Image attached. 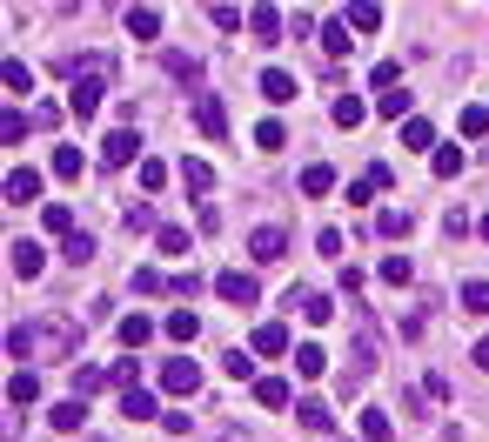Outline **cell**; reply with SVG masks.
Segmentation results:
<instances>
[{
  "label": "cell",
  "instance_id": "1",
  "mask_svg": "<svg viewBox=\"0 0 489 442\" xmlns=\"http://www.w3.org/2000/svg\"><path fill=\"white\" fill-rule=\"evenodd\" d=\"M108 88H114V61H108V54H94L88 67H74V88H67V114H81V121H88L101 101H108Z\"/></svg>",
  "mask_w": 489,
  "mask_h": 442
},
{
  "label": "cell",
  "instance_id": "2",
  "mask_svg": "<svg viewBox=\"0 0 489 442\" xmlns=\"http://www.w3.org/2000/svg\"><path fill=\"white\" fill-rule=\"evenodd\" d=\"M27 362H74V322L67 315H47L27 329Z\"/></svg>",
  "mask_w": 489,
  "mask_h": 442
},
{
  "label": "cell",
  "instance_id": "3",
  "mask_svg": "<svg viewBox=\"0 0 489 442\" xmlns=\"http://www.w3.org/2000/svg\"><path fill=\"white\" fill-rule=\"evenodd\" d=\"M215 295L235 302V309H255V302H262V282L248 275V268H222V275H215Z\"/></svg>",
  "mask_w": 489,
  "mask_h": 442
},
{
  "label": "cell",
  "instance_id": "4",
  "mask_svg": "<svg viewBox=\"0 0 489 442\" xmlns=\"http://www.w3.org/2000/svg\"><path fill=\"white\" fill-rule=\"evenodd\" d=\"M101 161H108V168H128V161H148V155H141V134H134V128H114L108 141H101Z\"/></svg>",
  "mask_w": 489,
  "mask_h": 442
},
{
  "label": "cell",
  "instance_id": "5",
  "mask_svg": "<svg viewBox=\"0 0 489 442\" xmlns=\"http://www.w3.org/2000/svg\"><path fill=\"white\" fill-rule=\"evenodd\" d=\"M201 389V369L188 355H175V362H161V396H195Z\"/></svg>",
  "mask_w": 489,
  "mask_h": 442
},
{
  "label": "cell",
  "instance_id": "6",
  "mask_svg": "<svg viewBox=\"0 0 489 442\" xmlns=\"http://www.w3.org/2000/svg\"><path fill=\"white\" fill-rule=\"evenodd\" d=\"M195 128L208 134V141H222V134H228V108H222V94H195Z\"/></svg>",
  "mask_w": 489,
  "mask_h": 442
},
{
  "label": "cell",
  "instance_id": "7",
  "mask_svg": "<svg viewBox=\"0 0 489 442\" xmlns=\"http://www.w3.org/2000/svg\"><path fill=\"white\" fill-rule=\"evenodd\" d=\"M248 34H255L262 47L282 41V7H275V0H255V7H248Z\"/></svg>",
  "mask_w": 489,
  "mask_h": 442
},
{
  "label": "cell",
  "instance_id": "8",
  "mask_svg": "<svg viewBox=\"0 0 489 442\" xmlns=\"http://www.w3.org/2000/svg\"><path fill=\"white\" fill-rule=\"evenodd\" d=\"M7 268H14L21 282H34V275L47 268V248H41V242H7Z\"/></svg>",
  "mask_w": 489,
  "mask_h": 442
},
{
  "label": "cell",
  "instance_id": "9",
  "mask_svg": "<svg viewBox=\"0 0 489 442\" xmlns=\"http://www.w3.org/2000/svg\"><path fill=\"white\" fill-rule=\"evenodd\" d=\"M262 101H275V108L295 101V74H289V67H262Z\"/></svg>",
  "mask_w": 489,
  "mask_h": 442
},
{
  "label": "cell",
  "instance_id": "10",
  "mask_svg": "<svg viewBox=\"0 0 489 442\" xmlns=\"http://www.w3.org/2000/svg\"><path fill=\"white\" fill-rule=\"evenodd\" d=\"M7 201H14V208L41 201V168H14V175H7Z\"/></svg>",
  "mask_w": 489,
  "mask_h": 442
},
{
  "label": "cell",
  "instance_id": "11",
  "mask_svg": "<svg viewBox=\"0 0 489 442\" xmlns=\"http://www.w3.org/2000/svg\"><path fill=\"white\" fill-rule=\"evenodd\" d=\"M248 255H255V262H282V255H289V235L282 228H255L248 235Z\"/></svg>",
  "mask_w": 489,
  "mask_h": 442
},
{
  "label": "cell",
  "instance_id": "12",
  "mask_svg": "<svg viewBox=\"0 0 489 442\" xmlns=\"http://www.w3.org/2000/svg\"><path fill=\"white\" fill-rule=\"evenodd\" d=\"M7 402L14 409H34V402H41V376H34V369H14L7 376Z\"/></svg>",
  "mask_w": 489,
  "mask_h": 442
},
{
  "label": "cell",
  "instance_id": "13",
  "mask_svg": "<svg viewBox=\"0 0 489 442\" xmlns=\"http://www.w3.org/2000/svg\"><path fill=\"white\" fill-rule=\"evenodd\" d=\"M248 349H255V355H295V342H289V329H282V322H262Z\"/></svg>",
  "mask_w": 489,
  "mask_h": 442
},
{
  "label": "cell",
  "instance_id": "14",
  "mask_svg": "<svg viewBox=\"0 0 489 442\" xmlns=\"http://www.w3.org/2000/svg\"><path fill=\"white\" fill-rule=\"evenodd\" d=\"M175 181H181V188H188V195H208V188H215V168L188 155V161H181V168H175Z\"/></svg>",
  "mask_w": 489,
  "mask_h": 442
},
{
  "label": "cell",
  "instance_id": "15",
  "mask_svg": "<svg viewBox=\"0 0 489 442\" xmlns=\"http://www.w3.org/2000/svg\"><path fill=\"white\" fill-rule=\"evenodd\" d=\"M289 309H295L302 322H329V315H335V302H329V295H315V288H302V295H289Z\"/></svg>",
  "mask_w": 489,
  "mask_h": 442
},
{
  "label": "cell",
  "instance_id": "16",
  "mask_svg": "<svg viewBox=\"0 0 489 442\" xmlns=\"http://www.w3.org/2000/svg\"><path fill=\"white\" fill-rule=\"evenodd\" d=\"M128 34L134 41H161V7H128Z\"/></svg>",
  "mask_w": 489,
  "mask_h": 442
},
{
  "label": "cell",
  "instance_id": "17",
  "mask_svg": "<svg viewBox=\"0 0 489 442\" xmlns=\"http://www.w3.org/2000/svg\"><path fill=\"white\" fill-rule=\"evenodd\" d=\"M295 422H302V429H309V436H322V429H329V422H335V416H329V402H315V396H302V402H295Z\"/></svg>",
  "mask_w": 489,
  "mask_h": 442
},
{
  "label": "cell",
  "instance_id": "18",
  "mask_svg": "<svg viewBox=\"0 0 489 442\" xmlns=\"http://www.w3.org/2000/svg\"><path fill=\"white\" fill-rule=\"evenodd\" d=\"M335 188V168L329 161H309V168H302V195H315V201H322Z\"/></svg>",
  "mask_w": 489,
  "mask_h": 442
},
{
  "label": "cell",
  "instance_id": "19",
  "mask_svg": "<svg viewBox=\"0 0 489 442\" xmlns=\"http://www.w3.org/2000/svg\"><path fill=\"white\" fill-rule=\"evenodd\" d=\"M255 402L262 409H289V382L282 376H255Z\"/></svg>",
  "mask_w": 489,
  "mask_h": 442
},
{
  "label": "cell",
  "instance_id": "20",
  "mask_svg": "<svg viewBox=\"0 0 489 442\" xmlns=\"http://www.w3.org/2000/svg\"><path fill=\"white\" fill-rule=\"evenodd\" d=\"M47 422H54L61 436H74L81 422H88V402H81V396H74V402H54V416H47Z\"/></svg>",
  "mask_w": 489,
  "mask_h": 442
},
{
  "label": "cell",
  "instance_id": "21",
  "mask_svg": "<svg viewBox=\"0 0 489 442\" xmlns=\"http://www.w3.org/2000/svg\"><path fill=\"white\" fill-rule=\"evenodd\" d=\"M376 114H382V121H396V128H402V121H416V114H409V94H396V88H389V94H376Z\"/></svg>",
  "mask_w": 489,
  "mask_h": 442
},
{
  "label": "cell",
  "instance_id": "22",
  "mask_svg": "<svg viewBox=\"0 0 489 442\" xmlns=\"http://www.w3.org/2000/svg\"><path fill=\"white\" fill-rule=\"evenodd\" d=\"M121 221H128V235H161V221H155V201H134V208H128Z\"/></svg>",
  "mask_w": 489,
  "mask_h": 442
},
{
  "label": "cell",
  "instance_id": "23",
  "mask_svg": "<svg viewBox=\"0 0 489 442\" xmlns=\"http://www.w3.org/2000/svg\"><path fill=\"white\" fill-rule=\"evenodd\" d=\"M41 228H47V235H74V208H67V201H47V208H41Z\"/></svg>",
  "mask_w": 489,
  "mask_h": 442
},
{
  "label": "cell",
  "instance_id": "24",
  "mask_svg": "<svg viewBox=\"0 0 489 442\" xmlns=\"http://www.w3.org/2000/svg\"><path fill=\"white\" fill-rule=\"evenodd\" d=\"M148 335H155L148 315H121V349H148Z\"/></svg>",
  "mask_w": 489,
  "mask_h": 442
},
{
  "label": "cell",
  "instance_id": "25",
  "mask_svg": "<svg viewBox=\"0 0 489 442\" xmlns=\"http://www.w3.org/2000/svg\"><path fill=\"white\" fill-rule=\"evenodd\" d=\"M376 228L389 235V242H402V235L416 228V215H409V208H382V215H376Z\"/></svg>",
  "mask_w": 489,
  "mask_h": 442
},
{
  "label": "cell",
  "instance_id": "26",
  "mask_svg": "<svg viewBox=\"0 0 489 442\" xmlns=\"http://www.w3.org/2000/svg\"><path fill=\"white\" fill-rule=\"evenodd\" d=\"M349 47H356V41H349V21H329V27H322V54H329V61H342Z\"/></svg>",
  "mask_w": 489,
  "mask_h": 442
},
{
  "label": "cell",
  "instance_id": "27",
  "mask_svg": "<svg viewBox=\"0 0 489 442\" xmlns=\"http://www.w3.org/2000/svg\"><path fill=\"white\" fill-rule=\"evenodd\" d=\"M81 168H88L81 148H54V181H81Z\"/></svg>",
  "mask_w": 489,
  "mask_h": 442
},
{
  "label": "cell",
  "instance_id": "28",
  "mask_svg": "<svg viewBox=\"0 0 489 442\" xmlns=\"http://www.w3.org/2000/svg\"><path fill=\"white\" fill-rule=\"evenodd\" d=\"M389 436H396L389 409H362V442H389Z\"/></svg>",
  "mask_w": 489,
  "mask_h": 442
},
{
  "label": "cell",
  "instance_id": "29",
  "mask_svg": "<svg viewBox=\"0 0 489 442\" xmlns=\"http://www.w3.org/2000/svg\"><path fill=\"white\" fill-rule=\"evenodd\" d=\"M161 329H168V342H195V329H201V322H195V309H175V315L161 322Z\"/></svg>",
  "mask_w": 489,
  "mask_h": 442
},
{
  "label": "cell",
  "instance_id": "30",
  "mask_svg": "<svg viewBox=\"0 0 489 442\" xmlns=\"http://www.w3.org/2000/svg\"><path fill=\"white\" fill-rule=\"evenodd\" d=\"M121 416H155V389H121Z\"/></svg>",
  "mask_w": 489,
  "mask_h": 442
},
{
  "label": "cell",
  "instance_id": "31",
  "mask_svg": "<svg viewBox=\"0 0 489 442\" xmlns=\"http://www.w3.org/2000/svg\"><path fill=\"white\" fill-rule=\"evenodd\" d=\"M322 369H329V355L315 349V342H302V349H295V376H309V382H315Z\"/></svg>",
  "mask_w": 489,
  "mask_h": 442
},
{
  "label": "cell",
  "instance_id": "32",
  "mask_svg": "<svg viewBox=\"0 0 489 442\" xmlns=\"http://www.w3.org/2000/svg\"><path fill=\"white\" fill-rule=\"evenodd\" d=\"M463 161H469L463 148H436V155H429V168H436L443 181H456V175H463Z\"/></svg>",
  "mask_w": 489,
  "mask_h": 442
},
{
  "label": "cell",
  "instance_id": "33",
  "mask_svg": "<svg viewBox=\"0 0 489 442\" xmlns=\"http://www.w3.org/2000/svg\"><path fill=\"white\" fill-rule=\"evenodd\" d=\"M349 27H356V34H376V27H382V7H376V0H356V7H349Z\"/></svg>",
  "mask_w": 489,
  "mask_h": 442
},
{
  "label": "cell",
  "instance_id": "34",
  "mask_svg": "<svg viewBox=\"0 0 489 442\" xmlns=\"http://www.w3.org/2000/svg\"><path fill=\"white\" fill-rule=\"evenodd\" d=\"M0 81H7V94H34V67L27 61H7V67H0Z\"/></svg>",
  "mask_w": 489,
  "mask_h": 442
},
{
  "label": "cell",
  "instance_id": "35",
  "mask_svg": "<svg viewBox=\"0 0 489 442\" xmlns=\"http://www.w3.org/2000/svg\"><path fill=\"white\" fill-rule=\"evenodd\" d=\"M362 121H369V108H362L356 94H342V101H335V128H362Z\"/></svg>",
  "mask_w": 489,
  "mask_h": 442
},
{
  "label": "cell",
  "instance_id": "36",
  "mask_svg": "<svg viewBox=\"0 0 489 442\" xmlns=\"http://www.w3.org/2000/svg\"><path fill=\"white\" fill-rule=\"evenodd\" d=\"M0 141H7V148H21V141H27V114H21V108L0 114Z\"/></svg>",
  "mask_w": 489,
  "mask_h": 442
},
{
  "label": "cell",
  "instance_id": "37",
  "mask_svg": "<svg viewBox=\"0 0 489 442\" xmlns=\"http://www.w3.org/2000/svg\"><path fill=\"white\" fill-rule=\"evenodd\" d=\"M222 369H228L235 382H248V376H255V349H228V355H222Z\"/></svg>",
  "mask_w": 489,
  "mask_h": 442
},
{
  "label": "cell",
  "instance_id": "38",
  "mask_svg": "<svg viewBox=\"0 0 489 442\" xmlns=\"http://www.w3.org/2000/svg\"><path fill=\"white\" fill-rule=\"evenodd\" d=\"M155 248H161V255H188V228H175V221H161Z\"/></svg>",
  "mask_w": 489,
  "mask_h": 442
},
{
  "label": "cell",
  "instance_id": "39",
  "mask_svg": "<svg viewBox=\"0 0 489 442\" xmlns=\"http://www.w3.org/2000/svg\"><path fill=\"white\" fill-rule=\"evenodd\" d=\"M402 148H436V128L416 114V121H402Z\"/></svg>",
  "mask_w": 489,
  "mask_h": 442
},
{
  "label": "cell",
  "instance_id": "40",
  "mask_svg": "<svg viewBox=\"0 0 489 442\" xmlns=\"http://www.w3.org/2000/svg\"><path fill=\"white\" fill-rule=\"evenodd\" d=\"M161 188H168V161L148 155V161H141V195H161Z\"/></svg>",
  "mask_w": 489,
  "mask_h": 442
},
{
  "label": "cell",
  "instance_id": "41",
  "mask_svg": "<svg viewBox=\"0 0 489 442\" xmlns=\"http://www.w3.org/2000/svg\"><path fill=\"white\" fill-rule=\"evenodd\" d=\"M463 315H489V282H463Z\"/></svg>",
  "mask_w": 489,
  "mask_h": 442
},
{
  "label": "cell",
  "instance_id": "42",
  "mask_svg": "<svg viewBox=\"0 0 489 442\" xmlns=\"http://www.w3.org/2000/svg\"><path fill=\"white\" fill-rule=\"evenodd\" d=\"M255 148H268V155H275V148H289V128H282V121H262V128H255Z\"/></svg>",
  "mask_w": 489,
  "mask_h": 442
},
{
  "label": "cell",
  "instance_id": "43",
  "mask_svg": "<svg viewBox=\"0 0 489 442\" xmlns=\"http://www.w3.org/2000/svg\"><path fill=\"white\" fill-rule=\"evenodd\" d=\"M61 255H67V262H74V268H81V262H94V242H88V235H81V228H74V235H67V248H61Z\"/></svg>",
  "mask_w": 489,
  "mask_h": 442
},
{
  "label": "cell",
  "instance_id": "44",
  "mask_svg": "<svg viewBox=\"0 0 489 442\" xmlns=\"http://www.w3.org/2000/svg\"><path fill=\"white\" fill-rule=\"evenodd\" d=\"M208 21H215V27H222V34H235V27H242V21H248V14H242V7H228V0H222V7H208Z\"/></svg>",
  "mask_w": 489,
  "mask_h": 442
},
{
  "label": "cell",
  "instance_id": "45",
  "mask_svg": "<svg viewBox=\"0 0 489 442\" xmlns=\"http://www.w3.org/2000/svg\"><path fill=\"white\" fill-rule=\"evenodd\" d=\"M168 74L175 81H201V61L195 54H168Z\"/></svg>",
  "mask_w": 489,
  "mask_h": 442
},
{
  "label": "cell",
  "instance_id": "46",
  "mask_svg": "<svg viewBox=\"0 0 489 442\" xmlns=\"http://www.w3.org/2000/svg\"><path fill=\"white\" fill-rule=\"evenodd\" d=\"M161 288H168L161 268H134V295H161Z\"/></svg>",
  "mask_w": 489,
  "mask_h": 442
},
{
  "label": "cell",
  "instance_id": "47",
  "mask_svg": "<svg viewBox=\"0 0 489 442\" xmlns=\"http://www.w3.org/2000/svg\"><path fill=\"white\" fill-rule=\"evenodd\" d=\"M409 275H416V268H409V255H389V262H382V282H396V288H402Z\"/></svg>",
  "mask_w": 489,
  "mask_h": 442
},
{
  "label": "cell",
  "instance_id": "48",
  "mask_svg": "<svg viewBox=\"0 0 489 442\" xmlns=\"http://www.w3.org/2000/svg\"><path fill=\"white\" fill-rule=\"evenodd\" d=\"M396 81H402V61H376V88H382V94H389V88H396Z\"/></svg>",
  "mask_w": 489,
  "mask_h": 442
},
{
  "label": "cell",
  "instance_id": "49",
  "mask_svg": "<svg viewBox=\"0 0 489 442\" xmlns=\"http://www.w3.org/2000/svg\"><path fill=\"white\" fill-rule=\"evenodd\" d=\"M483 128H489V108H463V134H469V141H476Z\"/></svg>",
  "mask_w": 489,
  "mask_h": 442
},
{
  "label": "cell",
  "instance_id": "50",
  "mask_svg": "<svg viewBox=\"0 0 489 442\" xmlns=\"http://www.w3.org/2000/svg\"><path fill=\"white\" fill-rule=\"evenodd\" d=\"M469 362H476V369H489V335H483L476 349H469Z\"/></svg>",
  "mask_w": 489,
  "mask_h": 442
},
{
  "label": "cell",
  "instance_id": "51",
  "mask_svg": "<svg viewBox=\"0 0 489 442\" xmlns=\"http://www.w3.org/2000/svg\"><path fill=\"white\" fill-rule=\"evenodd\" d=\"M222 442H248V436H242V429H222Z\"/></svg>",
  "mask_w": 489,
  "mask_h": 442
},
{
  "label": "cell",
  "instance_id": "52",
  "mask_svg": "<svg viewBox=\"0 0 489 442\" xmlns=\"http://www.w3.org/2000/svg\"><path fill=\"white\" fill-rule=\"evenodd\" d=\"M476 235H483V242H489V215H483V221H476Z\"/></svg>",
  "mask_w": 489,
  "mask_h": 442
}]
</instances>
